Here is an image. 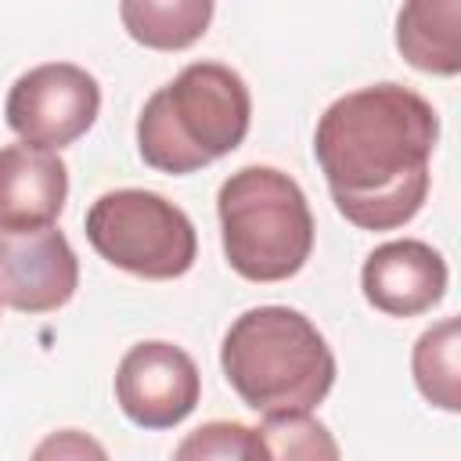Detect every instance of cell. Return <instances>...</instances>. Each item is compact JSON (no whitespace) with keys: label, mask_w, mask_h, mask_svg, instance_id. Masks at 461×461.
Wrapping results in <instances>:
<instances>
[{"label":"cell","mask_w":461,"mask_h":461,"mask_svg":"<svg viewBox=\"0 0 461 461\" xmlns=\"http://www.w3.org/2000/svg\"><path fill=\"white\" fill-rule=\"evenodd\" d=\"M68 198V166L50 148L7 144L0 148V230L47 227L61 216Z\"/></svg>","instance_id":"cell-10"},{"label":"cell","mask_w":461,"mask_h":461,"mask_svg":"<svg viewBox=\"0 0 461 461\" xmlns=\"http://www.w3.org/2000/svg\"><path fill=\"white\" fill-rule=\"evenodd\" d=\"M252 122L245 79L220 61H194L155 90L137 119V151L158 173H194L230 155Z\"/></svg>","instance_id":"cell-3"},{"label":"cell","mask_w":461,"mask_h":461,"mask_svg":"<svg viewBox=\"0 0 461 461\" xmlns=\"http://www.w3.org/2000/svg\"><path fill=\"white\" fill-rule=\"evenodd\" d=\"M202 396L194 360L173 342H137L115 367V400L140 429L180 425Z\"/></svg>","instance_id":"cell-7"},{"label":"cell","mask_w":461,"mask_h":461,"mask_svg":"<svg viewBox=\"0 0 461 461\" xmlns=\"http://www.w3.org/2000/svg\"><path fill=\"white\" fill-rule=\"evenodd\" d=\"M436 108L400 83H375L342 94L324 108L313 155L335 209L360 230H396L425 205Z\"/></svg>","instance_id":"cell-1"},{"label":"cell","mask_w":461,"mask_h":461,"mask_svg":"<svg viewBox=\"0 0 461 461\" xmlns=\"http://www.w3.org/2000/svg\"><path fill=\"white\" fill-rule=\"evenodd\" d=\"M68 450H72V454H97V457L104 454L97 443H90V439H79L72 429L65 432V439H50V443H43L36 454H40V457H47V454H68Z\"/></svg>","instance_id":"cell-16"},{"label":"cell","mask_w":461,"mask_h":461,"mask_svg":"<svg viewBox=\"0 0 461 461\" xmlns=\"http://www.w3.org/2000/svg\"><path fill=\"white\" fill-rule=\"evenodd\" d=\"M216 0H119L130 40L148 50H187L212 22Z\"/></svg>","instance_id":"cell-12"},{"label":"cell","mask_w":461,"mask_h":461,"mask_svg":"<svg viewBox=\"0 0 461 461\" xmlns=\"http://www.w3.org/2000/svg\"><path fill=\"white\" fill-rule=\"evenodd\" d=\"M79 288V259L68 238L47 223L0 230V303L22 313H50Z\"/></svg>","instance_id":"cell-8"},{"label":"cell","mask_w":461,"mask_h":461,"mask_svg":"<svg viewBox=\"0 0 461 461\" xmlns=\"http://www.w3.org/2000/svg\"><path fill=\"white\" fill-rule=\"evenodd\" d=\"M176 457L180 461H191V457H241V461H256V457H267L263 454V443L256 436V429L241 425V421H209L202 429H194L180 447H176Z\"/></svg>","instance_id":"cell-15"},{"label":"cell","mask_w":461,"mask_h":461,"mask_svg":"<svg viewBox=\"0 0 461 461\" xmlns=\"http://www.w3.org/2000/svg\"><path fill=\"white\" fill-rule=\"evenodd\" d=\"M461 324L457 317L439 321L436 328L421 331L411 353V371L421 389V396L443 411H461Z\"/></svg>","instance_id":"cell-13"},{"label":"cell","mask_w":461,"mask_h":461,"mask_svg":"<svg viewBox=\"0 0 461 461\" xmlns=\"http://www.w3.org/2000/svg\"><path fill=\"white\" fill-rule=\"evenodd\" d=\"M256 436L267 457H339V443L328 436L321 421L310 418V411L263 414Z\"/></svg>","instance_id":"cell-14"},{"label":"cell","mask_w":461,"mask_h":461,"mask_svg":"<svg viewBox=\"0 0 461 461\" xmlns=\"http://www.w3.org/2000/svg\"><path fill=\"white\" fill-rule=\"evenodd\" d=\"M360 288L378 313L418 317L447 295V263L429 241H385L364 259Z\"/></svg>","instance_id":"cell-9"},{"label":"cell","mask_w":461,"mask_h":461,"mask_svg":"<svg viewBox=\"0 0 461 461\" xmlns=\"http://www.w3.org/2000/svg\"><path fill=\"white\" fill-rule=\"evenodd\" d=\"M83 230L101 259L148 281L184 277L198 256V234L187 212L144 187L101 194L86 209Z\"/></svg>","instance_id":"cell-5"},{"label":"cell","mask_w":461,"mask_h":461,"mask_svg":"<svg viewBox=\"0 0 461 461\" xmlns=\"http://www.w3.org/2000/svg\"><path fill=\"white\" fill-rule=\"evenodd\" d=\"M403 61L429 76L461 72V0H403L396 14Z\"/></svg>","instance_id":"cell-11"},{"label":"cell","mask_w":461,"mask_h":461,"mask_svg":"<svg viewBox=\"0 0 461 461\" xmlns=\"http://www.w3.org/2000/svg\"><path fill=\"white\" fill-rule=\"evenodd\" d=\"M101 112L97 79L72 61H47L22 72L7 94V126L36 148H65L79 140Z\"/></svg>","instance_id":"cell-6"},{"label":"cell","mask_w":461,"mask_h":461,"mask_svg":"<svg viewBox=\"0 0 461 461\" xmlns=\"http://www.w3.org/2000/svg\"><path fill=\"white\" fill-rule=\"evenodd\" d=\"M223 256L245 281H288L313 252V212L303 187L274 166H241L216 194Z\"/></svg>","instance_id":"cell-4"},{"label":"cell","mask_w":461,"mask_h":461,"mask_svg":"<svg viewBox=\"0 0 461 461\" xmlns=\"http://www.w3.org/2000/svg\"><path fill=\"white\" fill-rule=\"evenodd\" d=\"M220 367L241 403L259 414L313 411L335 385L324 335L292 306L245 310L223 335Z\"/></svg>","instance_id":"cell-2"}]
</instances>
